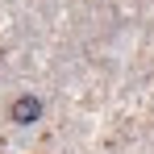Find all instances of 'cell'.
<instances>
[{
	"label": "cell",
	"instance_id": "6da1fadb",
	"mask_svg": "<svg viewBox=\"0 0 154 154\" xmlns=\"http://www.w3.org/2000/svg\"><path fill=\"white\" fill-rule=\"evenodd\" d=\"M8 117H13L17 125H33V121L42 117V100H38V96H17L13 108H8Z\"/></svg>",
	"mask_w": 154,
	"mask_h": 154
}]
</instances>
